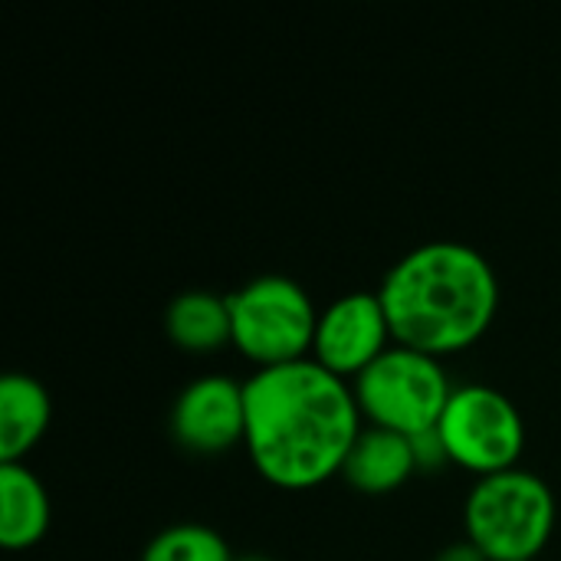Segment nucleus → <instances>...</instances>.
Wrapping results in <instances>:
<instances>
[{"mask_svg":"<svg viewBox=\"0 0 561 561\" xmlns=\"http://www.w3.org/2000/svg\"><path fill=\"white\" fill-rule=\"evenodd\" d=\"M467 542L490 561H536L556 529V496L529 470L477 480L463 506Z\"/></svg>","mask_w":561,"mask_h":561,"instance_id":"nucleus-3","label":"nucleus"},{"mask_svg":"<svg viewBox=\"0 0 561 561\" xmlns=\"http://www.w3.org/2000/svg\"><path fill=\"white\" fill-rule=\"evenodd\" d=\"M381 306L394 345L431 358L477 345L496 319L500 283L483 253L437 240L401 256L385 276Z\"/></svg>","mask_w":561,"mask_h":561,"instance_id":"nucleus-2","label":"nucleus"},{"mask_svg":"<svg viewBox=\"0 0 561 561\" xmlns=\"http://www.w3.org/2000/svg\"><path fill=\"white\" fill-rule=\"evenodd\" d=\"M233 345L263 368L306 362L316 345L319 312L309 293L286 276H260L230 296Z\"/></svg>","mask_w":561,"mask_h":561,"instance_id":"nucleus-5","label":"nucleus"},{"mask_svg":"<svg viewBox=\"0 0 561 561\" xmlns=\"http://www.w3.org/2000/svg\"><path fill=\"white\" fill-rule=\"evenodd\" d=\"M237 561H273V559H266V556H243V559H237Z\"/></svg>","mask_w":561,"mask_h":561,"instance_id":"nucleus-15","label":"nucleus"},{"mask_svg":"<svg viewBox=\"0 0 561 561\" xmlns=\"http://www.w3.org/2000/svg\"><path fill=\"white\" fill-rule=\"evenodd\" d=\"M394 335L378 293H348L319 312L312 362H319L335 378L348 381L368 371L388 348Z\"/></svg>","mask_w":561,"mask_h":561,"instance_id":"nucleus-7","label":"nucleus"},{"mask_svg":"<svg viewBox=\"0 0 561 561\" xmlns=\"http://www.w3.org/2000/svg\"><path fill=\"white\" fill-rule=\"evenodd\" d=\"M53 401L30 375H7L0 381V463H20L46 434Z\"/></svg>","mask_w":561,"mask_h":561,"instance_id":"nucleus-10","label":"nucleus"},{"mask_svg":"<svg viewBox=\"0 0 561 561\" xmlns=\"http://www.w3.org/2000/svg\"><path fill=\"white\" fill-rule=\"evenodd\" d=\"M437 431L450 463L480 480L516 470L526 447V424L516 404L490 385L454 388Z\"/></svg>","mask_w":561,"mask_h":561,"instance_id":"nucleus-6","label":"nucleus"},{"mask_svg":"<svg viewBox=\"0 0 561 561\" xmlns=\"http://www.w3.org/2000/svg\"><path fill=\"white\" fill-rule=\"evenodd\" d=\"M417 454H414V440L394 431H381V427H362L348 460H345V480L358 490V493H394L401 490L414 473H417Z\"/></svg>","mask_w":561,"mask_h":561,"instance_id":"nucleus-9","label":"nucleus"},{"mask_svg":"<svg viewBox=\"0 0 561 561\" xmlns=\"http://www.w3.org/2000/svg\"><path fill=\"white\" fill-rule=\"evenodd\" d=\"M49 529V496L23 463H0V542L33 549Z\"/></svg>","mask_w":561,"mask_h":561,"instance_id":"nucleus-11","label":"nucleus"},{"mask_svg":"<svg viewBox=\"0 0 561 561\" xmlns=\"http://www.w3.org/2000/svg\"><path fill=\"white\" fill-rule=\"evenodd\" d=\"M434 561H490L473 542H457V546H447Z\"/></svg>","mask_w":561,"mask_h":561,"instance_id":"nucleus-14","label":"nucleus"},{"mask_svg":"<svg viewBox=\"0 0 561 561\" xmlns=\"http://www.w3.org/2000/svg\"><path fill=\"white\" fill-rule=\"evenodd\" d=\"M141 561H237L230 546L210 529L197 523H181L158 533Z\"/></svg>","mask_w":561,"mask_h":561,"instance_id":"nucleus-13","label":"nucleus"},{"mask_svg":"<svg viewBox=\"0 0 561 561\" xmlns=\"http://www.w3.org/2000/svg\"><path fill=\"white\" fill-rule=\"evenodd\" d=\"M174 440L201 457H217L243 444L247 401L243 385L224 375H207L187 385L171 411Z\"/></svg>","mask_w":561,"mask_h":561,"instance_id":"nucleus-8","label":"nucleus"},{"mask_svg":"<svg viewBox=\"0 0 561 561\" xmlns=\"http://www.w3.org/2000/svg\"><path fill=\"white\" fill-rule=\"evenodd\" d=\"M168 335L178 348L207 355L233 345V319H230V296L217 293H181L168 309Z\"/></svg>","mask_w":561,"mask_h":561,"instance_id":"nucleus-12","label":"nucleus"},{"mask_svg":"<svg viewBox=\"0 0 561 561\" xmlns=\"http://www.w3.org/2000/svg\"><path fill=\"white\" fill-rule=\"evenodd\" d=\"M243 447L256 473L279 490H312L345 470L362 434L355 388L319 362L256 368L243 381Z\"/></svg>","mask_w":561,"mask_h":561,"instance_id":"nucleus-1","label":"nucleus"},{"mask_svg":"<svg viewBox=\"0 0 561 561\" xmlns=\"http://www.w3.org/2000/svg\"><path fill=\"white\" fill-rule=\"evenodd\" d=\"M450 378L440 358L391 345L368 371L355 378V401L368 427L421 437L434 431L450 404Z\"/></svg>","mask_w":561,"mask_h":561,"instance_id":"nucleus-4","label":"nucleus"}]
</instances>
